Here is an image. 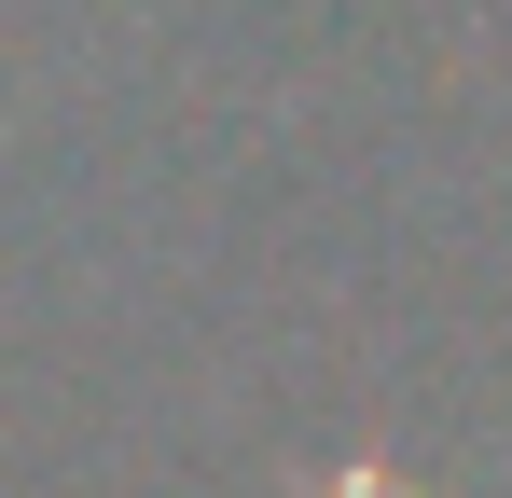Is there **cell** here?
Here are the masks:
<instances>
[{"mask_svg":"<svg viewBox=\"0 0 512 498\" xmlns=\"http://www.w3.org/2000/svg\"><path fill=\"white\" fill-rule=\"evenodd\" d=\"M319 498H402V485H388V471H333Z\"/></svg>","mask_w":512,"mask_h":498,"instance_id":"1","label":"cell"}]
</instances>
